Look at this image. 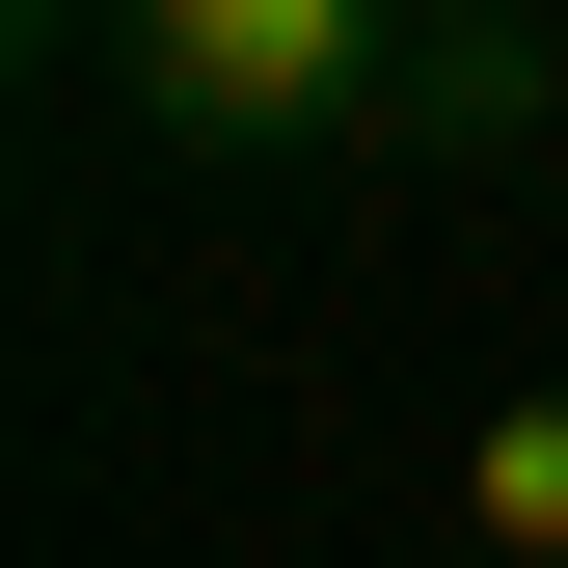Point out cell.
Here are the masks:
<instances>
[{
    "label": "cell",
    "instance_id": "3957f363",
    "mask_svg": "<svg viewBox=\"0 0 568 568\" xmlns=\"http://www.w3.org/2000/svg\"><path fill=\"white\" fill-rule=\"evenodd\" d=\"M28 54H109V0H28Z\"/></svg>",
    "mask_w": 568,
    "mask_h": 568
},
{
    "label": "cell",
    "instance_id": "7a4b0ae2",
    "mask_svg": "<svg viewBox=\"0 0 568 568\" xmlns=\"http://www.w3.org/2000/svg\"><path fill=\"white\" fill-rule=\"evenodd\" d=\"M434 541H487V568H568V379H515L460 434V487H434Z\"/></svg>",
    "mask_w": 568,
    "mask_h": 568
},
{
    "label": "cell",
    "instance_id": "277c9868",
    "mask_svg": "<svg viewBox=\"0 0 568 568\" xmlns=\"http://www.w3.org/2000/svg\"><path fill=\"white\" fill-rule=\"evenodd\" d=\"M406 568H487V541H406Z\"/></svg>",
    "mask_w": 568,
    "mask_h": 568
},
{
    "label": "cell",
    "instance_id": "6da1fadb",
    "mask_svg": "<svg viewBox=\"0 0 568 568\" xmlns=\"http://www.w3.org/2000/svg\"><path fill=\"white\" fill-rule=\"evenodd\" d=\"M82 82L163 135V163H325V135H406V163H515L568 54L515 0H109Z\"/></svg>",
    "mask_w": 568,
    "mask_h": 568
}]
</instances>
